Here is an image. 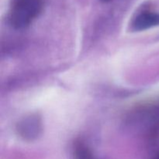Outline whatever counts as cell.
<instances>
[{"label": "cell", "instance_id": "cell-1", "mask_svg": "<svg viewBox=\"0 0 159 159\" xmlns=\"http://www.w3.org/2000/svg\"><path fill=\"white\" fill-rule=\"evenodd\" d=\"M42 0H16L9 13L10 24L16 29H24L41 13Z\"/></svg>", "mask_w": 159, "mask_h": 159}, {"label": "cell", "instance_id": "cell-2", "mask_svg": "<svg viewBox=\"0 0 159 159\" xmlns=\"http://www.w3.org/2000/svg\"><path fill=\"white\" fill-rule=\"evenodd\" d=\"M159 25V14L153 12H144L137 16L131 23L133 31H142Z\"/></svg>", "mask_w": 159, "mask_h": 159}, {"label": "cell", "instance_id": "cell-3", "mask_svg": "<svg viewBox=\"0 0 159 159\" xmlns=\"http://www.w3.org/2000/svg\"><path fill=\"white\" fill-rule=\"evenodd\" d=\"M41 129L40 121L37 116H30L25 119L19 127V131L24 138H35L39 134V131Z\"/></svg>", "mask_w": 159, "mask_h": 159}, {"label": "cell", "instance_id": "cell-4", "mask_svg": "<svg viewBox=\"0 0 159 159\" xmlns=\"http://www.w3.org/2000/svg\"><path fill=\"white\" fill-rule=\"evenodd\" d=\"M74 159H96L88 146L82 141H76L73 147Z\"/></svg>", "mask_w": 159, "mask_h": 159}, {"label": "cell", "instance_id": "cell-5", "mask_svg": "<svg viewBox=\"0 0 159 159\" xmlns=\"http://www.w3.org/2000/svg\"><path fill=\"white\" fill-rule=\"evenodd\" d=\"M154 159H159V155H157V156L155 157V158H154Z\"/></svg>", "mask_w": 159, "mask_h": 159}, {"label": "cell", "instance_id": "cell-6", "mask_svg": "<svg viewBox=\"0 0 159 159\" xmlns=\"http://www.w3.org/2000/svg\"><path fill=\"white\" fill-rule=\"evenodd\" d=\"M103 2H109V1H111V0H102Z\"/></svg>", "mask_w": 159, "mask_h": 159}]
</instances>
